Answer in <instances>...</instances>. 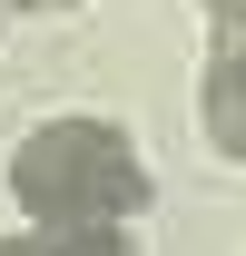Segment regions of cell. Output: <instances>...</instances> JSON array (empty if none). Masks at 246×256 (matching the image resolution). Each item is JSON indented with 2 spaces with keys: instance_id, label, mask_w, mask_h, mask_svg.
<instances>
[{
  "instance_id": "4",
  "label": "cell",
  "mask_w": 246,
  "mask_h": 256,
  "mask_svg": "<svg viewBox=\"0 0 246 256\" xmlns=\"http://www.w3.org/2000/svg\"><path fill=\"white\" fill-rule=\"evenodd\" d=\"M20 10H79V0H20Z\"/></svg>"
},
{
  "instance_id": "1",
  "label": "cell",
  "mask_w": 246,
  "mask_h": 256,
  "mask_svg": "<svg viewBox=\"0 0 246 256\" xmlns=\"http://www.w3.org/2000/svg\"><path fill=\"white\" fill-rule=\"evenodd\" d=\"M10 197H20L50 236H69L79 256H108V246H128L118 226L148 207V168H138V148H128L108 118H50V128L20 138Z\"/></svg>"
},
{
  "instance_id": "2",
  "label": "cell",
  "mask_w": 246,
  "mask_h": 256,
  "mask_svg": "<svg viewBox=\"0 0 246 256\" xmlns=\"http://www.w3.org/2000/svg\"><path fill=\"white\" fill-rule=\"evenodd\" d=\"M197 118H207L216 158H246V60H236V50H216V60H207V89H197Z\"/></svg>"
},
{
  "instance_id": "3",
  "label": "cell",
  "mask_w": 246,
  "mask_h": 256,
  "mask_svg": "<svg viewBox=\"0 0 246 256\" xmlns=\"http://www.w3.org/2000/svg\"><path fill=\"white\" fill-rule=\"evenodd\" d=\"M216 50H236V60H246V10H216Z\"/></svg>"
}]
</instances>
